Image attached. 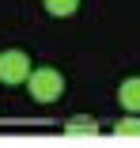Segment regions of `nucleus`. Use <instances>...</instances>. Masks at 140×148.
Instances as JSON below:
<instances>
[{
    "instance_id": "f257e3e1",
    "label": "nucleus",
    "mask_w": 140,
    "mask_h": 148,
    "mask_svg": "<svg viewBox=\"0 0 140 148\" xmlns=\"http://www.w3.org/2000/svg\"><path fill=\"white\" fill-rule=\"evenodd\" d=\"M27 87H31V99L34 103H57L61 91H65V76L57 69H31L27 72Z\"/></svg>"
},
{
    "instance_id": "f03ea898",
    "label": "nucleus",
    "mask_w": 140,
    "mask_h": 148,
    "mask_svg": "<svg viewBox=\"0 0 140 148\" xmlns=\"http://www.w3.org/2000/svg\"><path fill=\"white\" fill-rule=\"evenodd\" d=\"M27 72H31V57H27L23 49L0 53V84L19 87V84H27Z\"/></svg>"
},
{
    "instance_id": "7ed1b4c3",
    "label": "nucleus",
    "mask_w": 140,
    "mask_h": 148,
    "mask_svg": "<svg viewBox=\"0 0 140 148\" xmlns=\"http://www.w3.org/2000/svg\"><path fill=\"white\" fill-rule=\"evenodd\" d=\"M118 103H121L129 114H140V76H133V80H125V84L118 87Z\"/></svg>"
},
{
    "instance_id": "20e7f679",
    "label": "nucleus",
    "mask_w": 140,
    "mask_h": 148,
    "mask_svg": "<svg viewBox=\"0 0 140 148\" xmlns=\"http://www.w3.org/2000/svg\"><path fill=\"white\" fill-rule=\"evenodd\" d=\"M68 137H99V125L91 122V118H72V122L65 125Z\"/></svg>"
},
{
    "instance_id": "39448f33",
    "label": "nucleus",
    "mask_w": 140,
    "mask_h": 148,
    "mask_svg": "<svg viewBox=\"0 0 140 148\" xmlns=\"http://www.w3.org/2000/svg\"><path fill=\"white\" fill-rule=\"evenodd\" d=\"M76 8H80V0H46V12H49V15H57V19L76 15Z\"/></svg>"
},
{
    "instance_id": "423d86ee",
    "label": "nucleus",
    "mask_w": 140,
    "mask_h": 148,
    "mask_svg": "<svg viewBox=\"0 0 140 148\" xmlns=\"http://www.w3.org/2000/svg\"><path fill=\"white\" fill-rule=\"evenodd\" d=\"M114 137H125V140L140 137V122H136V118H125V122H118V125H114Z\"/></svg>"
}]
</instances>
